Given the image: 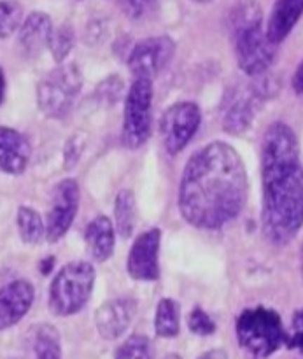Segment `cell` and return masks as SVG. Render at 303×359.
Listing matches in <instances>:
<instances>
[{"label":"cell","mask_w":303,"mask_h":359,"mask_svg":"<svg viewBox=\"0 0 303 359\" xmlns=\"http://www.w3.org/2000/svg\"><path fill=\"white\" fill-rule=\"evenodd\" d=\"M114 359H154L151 340L144 335H132L116 351Z\"/></svg>","instance_id":"obj_24"},{"label":"cell","mask_w":303,"mask_h":359,"mask_svg":"<svg viewBox=\"0 0 303 359\" xmlns=\"http://www.w3.org/2000/svg\"><path fill=\"white\" fill-rule=\"evenodd\" d=\"M286 344L290 349H297L303 353V309L295 314L293 321H291L290 333H286Z\"/></svg>","instance_id":"obj_28"},{"label":"cell","mask_w":303,"mask_h":359,"mask_svg":"<svg viewBox=\"0 0 303 359\" xmlns=\"http://www.w3.org/2000/svg\"><path fill=\"white\" fill-rule=\"evenodd\" d=\"M32 156V146L18 130L0 126V172L20 175L27 170Z\"/></svg>","instance_id":"obj_14"},{"label":"cell","mask_w":303,"mask_h":359,"mask_svg":"<svg viewBox=\"0 0 303 359\" xmlns=\"http://www.w3.org/2000/svg\"><path fill=\"white\" fill-rule=\"evenodd\" d=\"M163 359H182V358L179 356V354H167Z\"/></svg>","instance_id":"obj_33"},{"label":"cell","mask_w":303,"mask_h":359,"mask_svg":"<svg viewBox=\"0 0 303 359\" xmlns=\"http://www.w3.org/2000/svg\"><path fill=\"white\" fill-rule=\"evenodd\" d=\"M175 53V44L167 35L147 37L133 46L128 56V69L135 79L153 81L167 69Z\"/></svg>","instance_id":"obj_9"},{"label":"cell","mask_w":303,"mask_h":359,"mask_svg":"<svg viewBox=\"0 0 303 359\" xmlns=\"http://www.w3.org/2000/svg\"><path fill=\"white\" fill-rule=\"evenodd\" d=\"M154 330L161 339H174L181 330V311L177 302L172 298H163L158 304L156 318H154Z\"/></svg>","instance_id":"obj_20"},{"label":"cell","mask_w":303,"mask_h":359,"mask_svg":"<svg viewBox=\"0 0 303 359\" xmlns=\"http://www.w3.org/2000/svg\"><path fill=\"white\" fill-rule=\"evenodd\" d=\"M83 147H84V142L81 140V137L77 135L70 137L69 142H67L65 146V154H63V158H65V168H74V165L79 161L81 153H83Z\"/></svg>","instance_id":"obj_29"},{"label":"cell","mask_w":303,"mask_h":359,"mask_svg":"<svg viewBox=\"0 0 303 359\" xmlns=\"http://www.w3.org/2000/svg\"><path fill=\"white\" fill-rule=\"evenodd\" d=\"M4 98H6V76H4V70L0 67V105H2Z\"/></svg>","instance_id":"obj_32"},{"label":"cell","mask_w":303,"mask_h":359,"mask_svg":"<svg viewBox=\"0 0 303 359\" xmlns=\"http://www.w3.org/2000/svg\"><path fill=\"white\" fill-rule=\"evenodd\" d=\"M300 270H302V279H303V244H302V252H300Z\"/></svg>","instance_id":"obj_34"},{"label":"cell","mask_w":303,"mask_h":359,"mask_svg":"<svg viewBox=\"0 0 303 359\" xmlns=\"http://www.w3.org/2000/svg\"><path fill=\"white\" fill-rule=\"evenodd\" d=\"M137 304L132 298H114L95 312V326L102 339L116 340L130 328L135 318Z\"/></svg>","instance_id":"obj_12"},{"label":"cell","mask_w":303,"mask_h":359,"mask_svg":"<svg viewBox=\"0 0 303 359\" xmlns=\"http://www.w3.org/2000/svg\"><path fill=\"white\" fill-rule=\"evenodd\" d=\"M235 330L242 349L258 359L272 356L286 342L281 316L267 307H255L242 312Z\"/></svg>","instance_id":"obj_3"},{"label":"cell","mask_w":303,"mask_h":359,"mask_svg":"<svg viewBox=\"0 0 303 359\" xmlns=\"http://www.w3.org/2000/svg\"><path fill=\"white\" fill-rule=\"evenodd\" d=\"M23 25V9L16 0L0 2V39H6L20 30Z\"/></svg>","instance_id":"obj_23"},{"label":"cell","mask_w":303,"mask_h":359,"mask_svg":"<svg viewBox=\"0 0 303 359\" xmlns=\"http://www.w3.org/2000/svg\"><path fill=\"white\" fill-rule=\"evenodd\" d=\"M123 13L132 20H142L153 14L160 6V0H119Z\"/></svg>","instance_id":"obj_27"},{"label":"cell","mask_w":303,"mask_h":359,"mask_svg":"<svg viewBox=\"0 0 303 359\" xmlns=\"http://www.w3.org/2000/svg\"><path fill=\"white\" fill-rule=\"evenodd\" d=\"M74 44H76V35H74V30L70 25H62V27L55 28L51 35V41H49V49H51V55L55 58V62L62 63L69 56V53L72 51Z\"/></svg>","instance_id":"obj_25"},{"label":"cell","mask_w":303,"mask_h":359,"mask_svg":"<svg viewBox=\"0 0 303 359\" xmlns=\"http://www.w3.org/2000/svg\"><path fill=\"white\" fill-rule=\"evenodd\" d=\"M293 90L297 95H303V62L298 65L297 72L293 76Z\"/></svg>","instance_id":"obj_30"},{"label":"cell","mask_w":303,"mask_h":359,"mask_svg":"<svg viewBox=\"0 0 303 359\" xmlns=\"http://www.w3.org/2000/svg\"><path fill=\"white\" fill-rule=\"evenodd\" d=\"M263 98L256 93L252 86L241 90L234 98L230 105L224 111L223 116V130L230 135H241L249 126L252 125L256 112L262 105Z\"/></svg>","instance_id":"obj_15"},{"label":"cell","mask_w":303,"mask_h":359,"mask_svg":"<svg viewBox=\"0 0 303 359\" xmlns=\"http://www.w3.org/2000/svg\"><path fill=\"white\" fill-rule=\"evenodd\" d=\"M245 200L248 174L235 147L210 142L189 158L179 184V210L191 226H227L242 212Z\"/></svg>","instance_id":"obj_1"},{"label":"cell","mask_w":303,"mask_h":359,"mask_svg":"<svg viewBox=\"0 0 303 359\" xmlns=\"http://www.w3.org/2000/svg\"><path fill=\"white\" fill-rule=\"evenodd\" d=\"M53 23L51 18L46 13H35L28 14L27 20L23 21L20 28V46L23 51L30 56H37L39 53L49 48V41L53 35Z\"/></svg>","instance_id":"obj_16"},{"label":"cell","mask_w":303,"mask_h":359,"mask_svg":"<svg viewBox=\"0 0 303 359\" xmlns=\"http://www.w3.org/2000/svg\"><path fill=\"white\" fill-rule=\"evenodd\" d=\"M198 359H228V353L224 349H213L209 353L202 354Z\"/></svg>","instance_id":"obj_31"},{"label":"cell","mask_w":303,"mask_h":359,"mask_svg":"<svg viewBox=\"0 0 303 359\" xmlns=\"http://www.w3.org/2000/svg\"><path fill=\"white\" fill-rule=\"evenodd\" d=\"M35 291L28 280H14L0 290V332L20 323L34 304Z\"/></svg>","instance_id":"obj_13"},{"label":"cell","mask_w":303,"mask_h":359,"mask_svg":"<svg viewBox=\"0 0 303 359\" xmlns=\"http://www.w3.org/2000/svg\"><path fill=\"white\" fill-rule=\"evenodd\" d=\"M193 2H198V4H209V2H213V0H193Z\"/></svg>","instance_id":"obj_35"},{"label":"cell","mask_w":303,"mask_h":359,"mask_svg":"<svg viewBox=\"0 0 303 359\" xmlns=\"http://www.w3.org/2000/svg\"><path fill=\"white\" fill-rule=\"evenodd\" d=\"M79 209V184L74 179H63L53 189L48 217H46V238L58 242L69 231Z\"/></svg>","instance_id":"obj_10"},{"label":"cell","mask_w":303,"mask_h":359,"mask_svg":"<svg viewBox=\"0 0 303 359\" xmlns=\"http://www.w3.org/2000/svg\"><path fill=\"white\" fill-rule=\"evenodd\" d=\"M263 233L286 245L303 226V165L297 135L286 123H274L262 140Z\"/></svg>","instance_id":"obj_2"},{"label":"cell","mask_w":303,"mask_h":359,"mask_svg":"<svg viewBox=\"0 0 303 359\" xmlns=\"http://www.w3.org/2000/svg\"><path fill=\"white\" fill-rule=\"evenodd\" d=\"M83 88V76L74 63L60 65L49 72L37 86V102L42 114L53 119H62L72 109L77 95Z\"/></svg>","instance_id":"obj_6"},{"label":"cell","mask_w":303,"mask_h":359,"mask_svg":"<svg viewBox=\"0 0 303 359\" xmlns=\"http://www.w3.org/2000/svg\"><path fill=\"white\" fill-rule=\"evenodd\" d=\"M16 221L21 241L27 244H39L46 237V223L32 207H20Z\"/></svg>","instance_id":"obj_21"},{"label":"cell","mask_w":303,"mask_h":359,"mask_svg":"<svg viewBox=\"0 0 303 359\" xmlns=\"http://www.w3.org/2000/svg\"><path fill=\"white\" fill-rule=\"evenodd\" d=\"M95 286V269L88 262L63 266L49 286V309L60 318L74 316L88 304Z\"/></svg>","instance_id":"obj_4"},{"label":"cell","mask_w":303,"mask_h":359,"mask_svg":"<svg viewBox=\"0 0 303 359\" xmlns=\"http://www.w3.org/2000/svg\"><path fill=\"white\" fill-rule=\"evenodd\" d=\"M137 205L135 196L130 189H121L114 202V226L119 237L130 238L135 230Z\"/></svg>","instance_id":"obj_19"},{"label":"cell","mask_w":303,"mask_h":359,"mask_svg":"<svg viewBox=\"0 0 303 359\" xmlns=\"http://www.w3.org/2000/svg\"><path fill=\"white\" fill-rule=\"evenodd\" d=\"M188 328L195 335L209 337L216 332V323L210 319V316L203 309L195 307L188 316Z\"/></svg>","instance_id":"obj_26"},{"label":"cell","mask_w":303,"mask_h":359,"mask_svg":"<svg viewBox=\"0 0 303 359\" xmlns=\"http://www.w3.org/2000/svg\"><path fill=\"white\" fill-rule=\"evenodd\" d=\"M303 16V0H277L267 23V35L270 42L279 46L297 27Z\"/></svg>","instance_id":"obj_17"},{"label":"cell","mask_w":303,"mask_h":359,"mask_svg":"<svg viewBox=\"0 0 303 359\" xmlns=\"http://www.w3.org/2000/svg\"><path fill=\"white\" fill-rule=\"evenodd\" d=\"M35 359H63L60 335L53 326L42 325L34 335Z\"/></svg>","instance_id":"obj_22"},{"label":"cell","mask_w":303,"mask_h":359,"mask_svg":"<svg viewBox=\"0 0 303 359\" xmlns=\"http://www.w3.org/2000/svg\"><path fill=\"white\" fill-rule=\"evenodd\" d=\"M153 126V83L135 79L130 86L123 112V144L130 149L144 146Z\"/></svg>","instance_id":"obj_7"},{"label":"cell","mask_w":303,"mask_h":359,"mask_svg":"<svg viewBox=\"0 0 303 359\" xmlns=\"http://www.w3.org/2000/svg\"><path fill=\"white\" fill-rule=\"evenodd\" d=\"M160 242L161 231L158 228L140 233L130 249L126 269L132 279L151 283L160 277Z\"/></svg>","instance_id":"obj_11"},{"label":"cell","mask_w":303,"mask_h":359,"mask_svg":"<svg viewBox=\"0 0 303 359\" xmlns=\"http://www.w3.org/2000/svg\"><path fill=\"white\" fill-rule=\"evenodd\" d=\"M235 56L242 72L251 77H260L269 72L277 55V46L270 42L263 21L230 28Z\"/></svg>","instance_id":"obj_5"},{"label":"cell","mask_w":303,"mask_h":359,"mask_svg":"<svg viewBox=\"0 0 303 359\" xmlns=\"http://www.w3.org/2000/svg\"><path fill=\"white\" fill-rule=\"evenodd\" d=\"M116 228L111 223V219L105 216H98L88 224L86 238L88 251H90L91 258L97 263L107 262L109 258L114 252V244H116Z\"/></svg>","instance_id":"obj_18"},{"label":"cell","mask_w":303,"mask_h":359,"mask_svg":"<svg viewBox=\"0 0 303 359\" xmlns=\"http://www.w3.org/2000/svg\"><path fill=\"white\" fill-rule=\"evenodd\" d=\"M202 123L198 105L193 102H179L168 107L161 118V137L170 154H177L191 142Z\"/></svg>","instance_id":"obj_8"}]
</instances>
